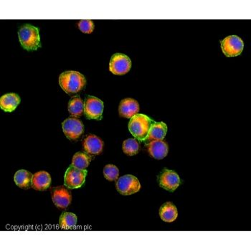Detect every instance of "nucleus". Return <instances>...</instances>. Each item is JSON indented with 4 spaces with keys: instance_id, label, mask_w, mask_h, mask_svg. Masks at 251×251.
<instances>
[{
    "instance_id": "obj_13",
    "label": "nucleus",
    "mask_w": 251,
    "mask_h": 251,
    "mask_svg": "<svg viewBox=\"0 0 251 251\" xmlns=\"http://www.w3.org/2000/svg\"><path fill=\"white\" fill-rule=\"evenodd\" d=\"M51 176L46 171H40L35 173L32 176L31 187L38 191H44L49 188L51 184Z\"/></svg>"
},
{
    "instance_id": "obj_15",
    "label": "nucleus",
    "mask_w": 251,
    "mask_h": 251,
    "mask_svg": "<svg viewBox=\"0 0 251 251\" xmlns=\"http://www.w3.org/2000/svg\"><path fill=\"white\" fill-rule=\"evenodd\" d=\"M148 151L154 159H162L168 154V146L163 140L151 141L149 144Z\"/></svg>"
},
{
    "instance_id": "obj_24",
    "label": "nucleus",
    "mask_w": 251,
    "mask_h": 251,
    "mask_svg": "<svg viewBox=\"0 0 251 251\" xmlns=\"http://www.w3.org/2000/svg\"><path fill=\"white\" fill-rule=\"evenodd\" d=\"M103 175L108 181H116L119 179V170L114 164H108L103 169Z\"/></svg>"
},
{
    "instance_id": "obj_5",
    "label": "nucleus",
    "mask_w": 251,
    "mask_h": 251,
    "mask_svg": "<svg viewBox=\"0 0 251 251\" xmlns=\"http://www.w3.org/2000/svg\"><path fill=\"white\" fill-rule=\"evenodd\" d=\"M116 187L117 191L122 195H131L140 190L141 184L136 176L127 175L117 179Z\"/></svg>"
},
{
    "instance_id": "obj_17",
    "label": "nucleus",
    "mask_w": 251,
    "mask_h": 251,
    "mask_svg": "<svg viewBox=\"0 0 251 251\" xmlns=\"http://www.w3.org/2000/svg\"><path fill=\"white\" fill-rule=\"evenodd\" d=\"M20 98L16 94H7L0 99V107L5 112H12L20 103Z\"/></svg>"
},
{
    "instance_id": "obj_12",
    "label": "nucleus",
    "mask_w": 251,
    "mask_h": 251,
    "mask_svg": "<svg viewBox=\"0 0 251 251\" xmlns=\"http://www.w3.org/2000/svg\"><path fill=\"white\" fill-rule=\"evenodd\" d=\"M139 111V103L133 99H124L119 105V112L122 117L131 119Z\"/></svg>"
},
{
    "instance_id": "obj_6",
    "label": "nucleus",
    "mask_w": 251,
    "mask_h": 251,
    "mask_svg": "<svg viewBox=\"0 0 251 251\" xmlns=\"http://www.w3.org/2000/svg\"><path fill=\"white\" fill-rule=\"evenodd\" d=\"M243 40L236 35L227 37L221 42L223 53L227 57L238 56L243 51Z\"/></svg>"
},
{
    "instance_id": "obj_19",
    "label": "nucleus",
    "mask_w": 251,
    "mask_h": 251,
    "mask_svg": "<svg viewBox=\"0 0 251 251\" xmlns=\"http://www.w3.org/2000/svg\"><path fill=\"white\" fill-rule=\"evenodd\" d=\"M32 176L33 175L27 170H20L15 173L14 180L20 188L27 189L32 184Z\"/></svg>"
},
{
    "instance_id": "obj_23",
    "label": "nucleus",
    "mask_w": 251,
    "mask_h": 251,
    "mask_svg": "<svg viewBox=\"0 0 251 251\" xmlns=\"http://www.w3.org/2000/svg\"><path fill=\"white\" fill-rule=\"evenodd\" d=\"M139 144L135 139H128L123 143V151L126 154L133 156L139 152Z\"/></svg>"
},
{
    "instance_id": "obj_9",
    "label": "nucleus",
    "mask_w": 251,
    "mask_h": 251,
    "mask_svg": "<svg viewBox=\"0 0 251 251\" xmlns=\"http://www.w3.org/2000/svg\"><path fill=\"white\" fill-rule=\"evenodd\" d=\"M103 103L97 97H89L85 103L84 112L90 119L100 120L103 114Z\"/></svg>"
},
{
    "instance_id": "obj_1",
    "label": "nucleus",
    "mask_w": 251,
    "mask_h": 251,
    "mask_svg": "<svg viewBox=\"0 0 251 251\" xmlns=\"http://www.w3.org/2000/svg\"><path fill=\"white\" fill-rule=\"evenodd\" d=\"M59 83L66 94H77L84 88L86 78L76 71H66L60 74Z\"/></svg>"
},
{
    "instance_id": "obj_4",
    "label": "nucleus",
    "mask_w": 251,
    "mask_h": 251,
    "mask_svg": "<svg viewBox=\"0 0 251 251\" xmlns=\"http://www.w3.org/2000/svg\"><path fill=\"white\" fill-rule=\"evenodd\" d=\"M86 175V170H80L74 166H70L65 174V185L69 189L80 188L84 184Z\"/></svg>"
},
{
    "instance_id": "obj_10",
    "label": "nucleus",
    "mask_w": 251,
    "mask_h": 251,
    "mask_svg": "<svg viewBox=\"0 0 251 251\" xmlns=\"http://www.w3.org/2000/svg\"><path fill=\"white\" fill-rule=\"evenodd\" d=\"M51 195L54 204L60 209H66L72 201L71 192L63 186L52 188Z\"/></svg>"
},
{
    "instance_id": "obj_25",
    "label": "nucleus",
    "mask_w": 251,
    "mask_h": 251,
    "mask_svg": "<svg viewBox=\"0 0 251 251\" xmlns=\"http://www.w3.org/2000/svg\"><path fill=\"white\" fill-rule=\"evenodd\" d=\"M78 27L84 33L90 34L94 31V24L92 20H80L78 23Z\"/></svg>"
},
{
    "instance_id": "obj_2",
    "label": "nucleus",
    "mask_w": 251,
    "mask_h": 251,
    "mask_svg": "<svg viewBox=\"0 0 251 251\" xmlns=\"http://www.w3.org/2000/svg\"><path fill=\"white\" fill-rule=\"evenodd\" d=\"M20 43L27 50H35L40 47V37L38 27L25 25L18 32Z\"/></svg>"
},
{
    "instance_id": "obj_16",
    "label": "nucleus",
    "mask_w": 251,
    "mask_h": 251,
    "mask_svg": "<svg viewBox=\"0 0 251 251\" xmlns=\"http://www.w3.org/2000/svg\"><path fill=\"white\" fill-rule=\"evenodd\" d=\"M167 132V126L163 122H153L147 135V140H163Z\"/></svg>"
},
{
    "instance_id": "obj_22",
    "label": "nucleus",
    "mask_w": 251,
    "mask_h": 251,
    "mask_svg": "<svg viewBox=\"0 0 251 251\" xmlns=\"http://www.w3.org/2000/svg\"><path fill=\"white\" fill-rule=\"evenodd\" d=\"M90 162H91V158L87 154H84V153L77 152L73 157L71 165L74 166L80 170H86L89 166Z\"/></svg>"
},
{
    "instance_id": "obj_21",
    "label": "nucleus",
    "mask_w": 251,
    "mask_h": 251,
    "mask_svg": "<svg viewBox=\"0 0 251 251\" xmlns=\"http://www.w3.org/2000/svg\"><path fill=\"white\" fill-rule=\"evenodd\" d=\"M60 227L65 230H71L74 228L77 224V216L72 213H63L60 215L59 221Z\"/></svg>"
},
{
    "instance_id": "obj_14",
    "label": "nucleus",
    "mask_w": 251,
    "mask_h": 251,
    "mask_svg": "<svg viewBox=\"0 0 251 251\" xmlns=\"http://www.w3.org/2000/svg\"><path fill=\"white\" fill-rule=\"evenodd\" d=\"M83 150L89 154H100L103 150V142L96 135H88L83 144Z\"/></svg>"
},
{
    "instance_id": "obj_7",
    "label": "nucleus",
    "mask_w": 251,
    "mask_h": 251,
    "mask_svg": "<svg viewBox=\"0 0 251 251\" xmlns=\"http://www.w3.org/2000/svg\"><path fill=\"white\" fill-rule=\"evenodd\" d=\"M131 61L130 58L122 53L114 54L110 61L109 70L115 75H125L130 71Z\"/></svg>"
},
{
    "instance_id": "obj_8",
    "label": "nucleus",
    "mask_w": 251,
    "mask_h": 251,
    "mask_svg": "<svg viewBox=\"0 0 251 251\" xmlns=\"http://www.w3.org/2000/svg\"><path fill=\"white\" fill-rule=\"evenodd\" d=\"M62 128L65 135L73 140L78 139L83 134L84 129L83 123L75 117L66 119L62 123Z\"/></svg>"
},
{
    "instance_id": "obj_3",
    "label": "nucleus",
    "mask_w": 251,
    "mask_h": 251,
    "mask_svg": "<svg viewBox=\"0 0 251 251\" xmlns=\"http://www.w3.org/2000/svg\"><path fill=\"white\" fill-rule=\"evenodd\" d=\"M151 119L145 114H136L131 118L128 125L130 132L134 137L139 140H145L148 135L149 131L151 124L153 123Z\"/></svg>"
},
{
    "instance_id": "obj_11",
    "label": "nucleus",
    "mask_w": 251,
    "mask_h": 251,
    "mask_svg": "<svg viewBox=\"0 0 251 251\" xmlns=\"http://www.w3.org/2000/svg\"><path fill=\"white\" fill-rule=\"evenodd\" d=\"M160 187L170 192H174L180 184L179 175L172 170H164L159 178Z\"/></svg>"
},
{
    "instance_id": "obj_20",
    "label": "nucleus",
    "mask_w": 251,
    "mask_h": 251,
    "mask_svg": "<svg viewBox=\"0 0 251 251\" xmlns=\"http://www.w3.org/2000/svg\"><path fill=\"white\" fill-rule=\"evenodd\" d=\"M85 103L80 98H72L68 103V109L71 116L80 117L84 111Z\"/></svg>"
},
{
    "instance_id": "obj_18",
    "label": "nucleus",
    "mask_w": 251,
    "mask_h": 251,
    "mask_svg": "<svg viewBox=\"0 0 251 251\" xmlns=\"http://www.w3.org/2000/svg\"><path fill=\"white\" fill-rule=\"evenodd\" d=\"M159 216L164 222H173L177 218V209L172 202L164 203L159 210Z\"/></svg>"
}]
</instances>
